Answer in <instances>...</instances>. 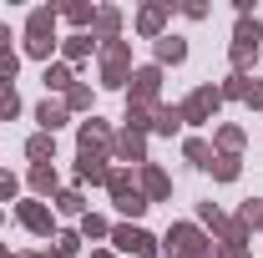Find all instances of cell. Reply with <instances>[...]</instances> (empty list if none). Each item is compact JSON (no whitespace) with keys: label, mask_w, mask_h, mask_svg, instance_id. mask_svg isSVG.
Here are the masks:
<instances>
[{"label":"cell","mask_w":263,"mask_h":258,"mask_svg":"<svg viewBox=\"0 0 263 258\" xmlns=\"http://www.w3.org/2000/svg\"><path fill=\"white\" fill-rule=\"evenodd\" d=\"M162 248L172 258H218L213 253V243H208V233L197 223H172L167 228V238H162Z\"/></svg>","instance_id":"1"},{"label":"cell","mask_w":263,"mask_h":258,"mask_svg":"<svg viewBox=\"0 0 263 258\" xmlns=\"http://www.w3.org/2000/svg\"><path fill=\"white\" fill-rule=\"evenodd\" d=\"M106 193H111V202H117V213H127V218H142V213L152 208V202L142 197V188H137V177H132L127 167H111Z\"/></svg>","instance_id":"2"},{"label":"cell","mask_w":263,"mask_h":258,"mask_svg":"<svg viewBox=\"0 0 263 258\" xmlns=\"http://www.w3.org/2000/svg\"><path fill=\"white\" fill-rule=\"evenodd\" d=\"M132 81V41H106L101 46V86H127Z\"/></svg>","instance_id":"3"},{"label":"cell","mask_w":263,"mask_h":258,"mask_svg":"<svg viewBox=\"0 0 263 258\" xmlns=\"http://www.w3.org/2000/svg\"><path fill=\"white\" fill-rule=\"evenodd\" d=\"M111 243L122 253H132V258H157L162 253V238H152L147 228H137V223H117L111 228Z\"/></svg>","instance_id":"4"},{"label":"cell","mask_w":263,"mask_h":258,"mask_svg":"<svg viewBox=\"0 0 263 258\" xmlns=\"http://www.w3.org/2000/svg\"><path fill=\"white\" fill-rule=\"evenodd\" d=\"M223 106V97H218V86H197L193 97L182 101V127H202V122H213V112Z\"/></svg>","instance_id":"5"},{"label":"cell","mask_w":263,"mask_h":258,"mask_svg":"<svg viewBox=\"0 0 263 258\" xmlns=\"http://www.w3.org/2000/svg\"><path fill=\"white\" fill-rule=\"evenodd\" d=\"M157 97H162V66H137L132 71V97L137 106H157Z\"/></svg>","instance_id":"6"},{"label":"cell","mask_w":263,"mask_h":258,"mask_svg":"<svg viewBox=\"0 0 263 258\" xmlns=\"http://www.w3.org/2000/svg\"><path fill=\"white\" fill-rule=\"evenodd\" d=\"M137 188H142L147 202H167V197H172V177H167L157 162H142V167H137Z\"/></svg>","instance_id":"7"},{"label":"cell","mask_w":263,"mask_h":258,"mask_svg":"<svg viewBox=\"0 0 263 258\" xmlns=\"http://www.w3.org/2000/svg\"><path fill=\"white\" fill-rule=\"evenodd\" d=\"M15 218L31 228L35 238H51V228H56V218H51V208L41 202V197H31V202H15Z\"/></svg>","instance_id":"8"},{"label":"cell","mask_w":263,"mask_h":258,"mask_svg":"<svg viewBox=\"0 0 263 258\" xmlns=\"http://www.w3.org/2000/svg\"><path fill=\"white\" fill-rule=\"evenodd\" d=\"M167 15H172V5L167 0H157V5H142L137 10V35H147V41H162V26H167Z\"/></svg>","instance_id":"9"},{"label":"cell","mask_w":263,"mask_h":258,"mask_svg":"<svg viewBox=\"0 0 263 258\" xmlns=\"http://www.w3.org/2000/svg\"><path fill=\"white\" fill-rule=\"evenodd\" d=\"M111 157H117V162H137V167H142V162H147V137L122 127L117 137H111Z\"/></svg>","instance_id":"10"},{"label":"cell","mask_w":263,"mask_h":258,"mask_svg":"<svg viewBox=\"0 0 263 258\" xmlns=\"http://www.w3.org/2000/svg\"><path fill=\"white\" fill-rule=\"evenodd\" d=\"M111 167H106V152H76V182H91V188H106Z\"/></svg>","instance_id":"11"},{"label":"cell","mask_w":263,"mask_h":258,"mask_svg":"<svg viewBox=\"0 0 263 258\" xmlns=\"http://www.w3.org/2000/svg\"><path fill=\"white\" fill-rule=\"evenodd\" d=\"M111 137H117V132L106 127L101 117H91V122H81V132H76L81 152H111Z\"/></svg>","instance_id":"12"},{"label":"cell","mask_w":263,"mask_h":258,"mask_svg":"<svg viewBox=\"0 0 263 258\" xmlns=\"http://www.w3.org/2000/svg\"><path fill=\"white\" fill-rule=\"evenodd\" d=\"M91 35H97L101 46H106V41H122V10L101 5V10H97V21H91Z\"/></svg>","instance_id":"13"},{"label":"cell","mask_w":263,"mask_h":258,"mask_svg":"<svg viewBox=\"0 0 263 258\" xmlns=\"http://www.w3.org/2000/svg\"><path fill=\"white\" fill-rule=\"evenodd\" d=\"M26 35L31 41H56V5H41V10H31V21H26Z\"/></svg>","instance_id":"14"},{"label":"cell","mask_w":263,"mask_h":258,"mask_svg":"<svg viewBox=\"0 0 263 258\" xmlns=\"http://www.w3.org/2000/svg\"><path fill=\"white\" fill-rule=\"evenodd\" d=\"M66 117H71V112H66V101H41V106H35V122H41V132H51V137H56V127H66Z\"/></svg>","instance_id":"15"},{"label":"cell","mask_w":263,"mask_h":258,"mask_svg":"<svg viewBox=\"0 0 263 258\" xmlns=\"http://www.w3.org/2000/svg\"><path fill=\"white\" fill-rule=\"evenodd\" d=\"M91 51H97V35H86V31H76V35H66V41H61L66 66H71V61H86Z\"/></svg>","instance_id":"16"},{"label":"cell","mask_w":263,"mask_h":258,"mask_svg":"<svg viewBox=\"0 0 263 258\" xmlns=\"http://www.w3.org/2000/svg\"><path fill=\"white\" fill-rule=\"evenodd\" d=\"M26 157H31L35 167H46V162H56V137H51V132H35L31 142H26Z\"/></svg>","instance_id":"17"},{"label":"cell","mask_w":263,"mask_h":258,"mask_svg":"<svg viewBox=\"0 0 263 258\" xmlns=\"http://www.w3.org/2000/svg\"><path fill=\"white\" fill-rule=\"evenodd\" d=\"M187 61V41L182 35H162L157 41V66H182Z\"/></svg>","instance_id":"18"},{"label":"cell","mask_w":263,"mask_h":258,"mask_svg":"<svg viewBox=\"0 0 263 258\" xmlns=\"http://www.w3.org/2000/svg\"><path fill=\"white\" fill-rule=\"evenodd\" d=\"M26 182H31V193L41 197V202H46V197H56V167H51V162H46V167H31V177H26Z\"/></svg>","instance_id":"19"},{"label":"cell","mask_w":263,"mask_h":258,"mask_svg":"<svg viewBox=\"0 0 263 258\" xmlns=\"http://www.w3.org/2000/svg\"><path fill=\"white\" fill-rule=\"evenodd\" d=\"M157 106H162V101H157ZM157 106H137V101H127V117H122L127 132H142V137H147V132H152V117H157Z\"/></svg>","instance_id":"20"},{"label":"cell","mask_w":263,"mask_h":258,"mask_svg":"<svg viewBox=\"0 0 263 258\" xmlns=\"http://www.w3.org/2000/svg\"><path fill=\"white\" fill-rule=\"evenodd\" d=\"M152 132H157V137H177V132H182V106H157Z\"/></svg>","instance_id":"21"},{"label":"cell","mask_w":263,"mask_h":258,"mask_svg":"<svg viewBox=\"0 0 263 258\" xmlns=\"http://www.w3.org/2000/svg\"><path fill=\"white\" fill-rule=\"evenodd\" d=\"M41 81H46V91H71V86H76V76H71V66H66V61L46 66V76H41Z\"/></svg>","instance_id":"22"},{"label":"cell","mask_w":263,"mask_h":258,"mask_svg":"<svg viewBox=\"0 0 263 258\" xmlns=\"http://www.w3.org/2000/svg\"><path fill=\"white\" fill-rule=\"evenodd\" d=\"M51 202H56V213H66V218H86V197L76 193V188H66V193H56Z\"/></svg>","instance_id":"23"},{"label":"cell","mask_w":263,"mask_h":258,"mask_svg":"<svg viewBox=\"0 0 263 258\" xmlns=\"http://www.w3.org/2000/svg\"><path fill=\"white\" fill-rule=\"evenodd\" d=\"M233 41H238V46H253V51H263V26L253 21V15H243V21H238V31H233Z\"/></svg>","instance_id":"24"},{"label":"cell","mask_w":263,"mask_h":258,"mask_svg":"<svg viewBox=\"0 0 263 258\" xmlns=\"http://www.w3.org/2000/svg\"><path fill=\"white\" fill-rule=\"evenodd\" d=\"M182 157L193 162V167H202V172H208V167H213V147H208L202 137H187V142H182Z\"/></svg>","instance_id":"25"},{"label":"cell","mask_w":263,"mask_h":258,"mask_svg":"<svg viewBox=\"0 0 263 258\" xmlns=\"http://www.w3.org/2000/svg\"><path fill=\"white\" fill-rule=\"evenodd\" d=\"M56 15H66L71 26H91V21H97V5H86V0H71V5H56Z\"/></svg>","instance_id":"26"},{"label":"cell","mask_w":263,"mask_h":258,"mask_svg":"<svg viewBox=\"0 0 263 258\" xmlns=\"http://www.w3.org/2000/svg\"><path fill=\"white\" fill-rule=\"evenodd\" d=\"M248 91H253V81H248V76H238V71L218 86V97H223V101H248Z\"/></svg>","instance_id":"27"},{"label":"cell","mask_w":263,"mask_h":258,"mask_svg":"<svg viewBox=\"0 0 263 258\" xmlns=\"http://www.w3.org/2000/svg\"><path fill=\"white\" fill-rule=\"evenodd\" d=\"M208 172H213L218 182H238L243 167H238V157H228V152H213V167H208Z\"/></svg>","instance_id":"28"},{"label":"cell","mask_w":263,"mask_h":258,"mask_svg":"<svg viewBox=\"0 0 263 258\" xmlns=\"http://www.w3.org/2000/svg\"><path fill=\"white\" fill-rule=\"evenodd\" d=\"M238 223L248 228V233H258L263 228V197H248V202L238 208Z\"/></svg>","instance_id":"29"},{"label":"cell","mask_w":263,"mask_h":258,"mask_svg":"<svg viewBox=\"0 0 263 258\" xmlns=\"http://www.w3.org/2000/svg\"><path fill=\"white\" fill-rule=\"evenodd\" d=\"M218 152L238 157V152H243V127H218Z\"/></svg>","instance_id":"30"},{"label":"cell","mask_w":263,"mask_h":258,"mask_svg":"<svg viewBox=\"0 0 263 258\" xmlns=\"http://www.w3.org/2000/svg\"><path fill=\"white\" fill-rule=\"evenodd\" d=\"M15 112H21L15 86H10V81H0V122H15Z\"/></svg>","instance_id":"31"},{"label":"cell","mask_w":263,"mask_h":258,"mask_svg":"<svg viewBox=\"0 0 263 258\" xmlns=\"http://www.w3.org/2000/svg\"><path fill=\"white\" fill-rule=\"evenodd\" d=\"M81 238H111V223H106L101 213H86V218H81Z\"/></svg>","instance_id":"32"},{"label":"cell","mask_w":263,"mask_h":258,"mask_svg":"<svg viewBox=\"0 0 263 258\" xmlns=\"http://www.w3.org/2000/svg\"><path fill=\"white\" fill-rule=\"evenodd\" d=\"M66 112H91V86H71L66 91Z\"/></svg>","instance_id":"33"},{"label":"cell","mask_w":263,"mask_h":258,"mask_svg":"<svg viewBox=\"0 0 263 258\" xmlns=\"http://www.w3.org/2000/svg\"><path fill=\"white\" fill-rule=\"evenodd\" d=\"M71 253H81V233H56V258H71Z\"/></svg>","instance_id":"34"},{"label":"cell","mask_w":263,"mask_h":258,"mask_svg":"<svg viewBox=\"0 0 263 258\" xmlns=\"http://www.w3.org/2000/svg\"><path fill=\"white\" fill-rule=\"evenodd\" d=\"M15 71H21V56L15 51H0V81H15Z\"/></svg>","instance_id":"35"},{"label":"cell","mask_w":263,"mask_h":258,"mask_svg":"<svg viewBox=\"0 0 263 258\" xmlns=\"http://www.w3.org/2000/svg\"><path fill=\"white\" fill-rule=\"evenodd\" d=\"M15 193H21V177L15 172H0V202H10Z\"/></svg>","instance_id":"36"},{"label":"cell","mask_w":263,"mask_h":258,"mask_svg":"<svg viewBox=\"0 0 263 258\" xmlns=\"http://www.w3.org/2000/svg\"><path fill=\"white\" fill-rule=\"evenodd\" d=\"M182 10H187V21H202V15H208V5H202V0H187Z\"/></svg>","instance_id":"37"},{"label":"cell","mask_w":263,"mask_h":258,"mask_svg":"<svg viewBox=\"0 0 263 258\" xmlns=\"http://www.w3.org/2000/svg\"><path fill=\"white\" fill-rule=\"evenodd\" d=\"M248 106H253V112H263V81H253V91H248Z\"/></svg>","instance_id":"38"},{"label":"cell","mask_w":263,"mask_h":258,"mask_svg":"<svg viewBox=\"0 0 263 258\" xmlns=\"http://www.w3.org/2000/svg\"><path fill=\"white\" fill-rule=\"evenodd\" d=\"M0 51H10V31L5 26H0Z\"/></svg>","instance_id":"39"},{"label":"cell","mask_w":263,"mask_h":258,"mask_svg":"<svg viewBox=\"0 0 263 258\" xmlns=\"http://www.w3.org/2000/svg\"><path fill=\"white\" fill-rule=\"evenodd\" d=\"M91 258H117V253H106V248H97V253H91Z\"/></svg>","instance_id":"40"},{"label":"cell","mask_w":263,"mask_h":258,"mask_svg":"<svg viewBox=\"0 0 263 258\" xmlns=\"http://www.w3.org/2000/svg\"><path fill=\"white\" fill-rule=\"evenodd\" d=\"M21 258H56V253H21Z\"/></svg>","instance_id":"41"},{"label":"cell","mask_w":263,"mask_h":258,"mask_svg":"<svg viewBox=\"0 0 263 258\" xmlns=\"http://www.w3.org/2000/svg\"><path fill=\"white\" fill-rule=\"evenodd\" d=\"M0 218H5V213H0Z\"/></svg>","instance_id":"42"}]
</instances>
